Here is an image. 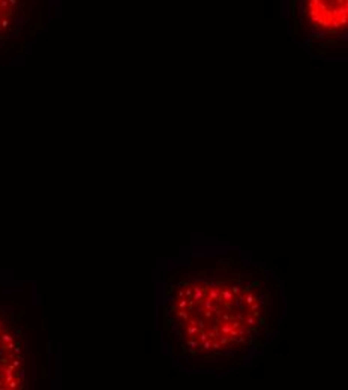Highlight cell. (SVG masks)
I'll return each instance as SVG.
<instances>
[{"mask_svg": "<svg viewBox=\"0 0 348 390\" xmlns=\"http://www.w3.org/2000/svg\"><path fill=\"white\" fill-rule=\"evenodd\" d=\"M269 305L261 279L218 266L168 285L164 315L183 354L216 360L260 347L267 335Z\"/></svg>", "mask_w": 348, "mask_h": 390, "instance_id": "cell-1", "label": "cell"}, {"mask_svg": "<svg viewBox=\"0 0 348 390\" xmlns=\"http://www.w3.org/2000/svg\"><path fill=\"white\" fill-rule=\"evenodd\" d=\"M308 14L321 30H342L347 27V0H308Z\"/></svg>", "mask_w": 348, "mask_h": 390, "instance_id": "cell-2", "label": "cell"}, {"mask_svg": "<svg viewBox=\"0 0 348 390\" xmlns=\"http://www.w3.org/2000/svg\"><path fill=\"white\" fill-rule=\"evenodd\" d=\"M0 341H2L3 344H8V342H11V341H15V339H14V336H12L11 333H6V332H5V333L0 335Z\"/></svg>", "mask_w": 348, "mask_h": 390, "instance_id": "cell-3", "label": "cell"}, {"mask_svg": "<svg viewBox=\"0 0 348 390\" xmlns=\"http://www.w3.org/2000/svg\"><path fill=\"white\" fill-rule=\"evenodd\" d=\"M9 311H11L9 306H0V314H8Z\"/></svg>", "mask_w": 348, "mask_h": 390, "instance_id": "cell-4", "label": "cell"}, {"mask_svg": "<svg viewBox=\"0 0 348 390\" xmlns=\"http://www.w3.org/2000/svg\"><path fill=\"white\" fill-rule=\"evenodd\" d=\"M0 330H2V329H0ZM0 335H2V332H0Z\"/></svg>", "mask_w": 348, "mask_h": 390, "instance_id": "cell-5", "label": "cell"}, {"mask_svg": "<svg viewBox=\"0 0 348 390\" xmlns=\"http://www.w3.org/2000/svg\"><path fill=\"white\" fill-rule=\"evenodd\" d=\"M0 344H3V342H2V341H0Z\"/></svg>", "mask_w": 348, "mask_h": 390, "instance_id": "cell-6", "label": "cell"}]
</instances>
